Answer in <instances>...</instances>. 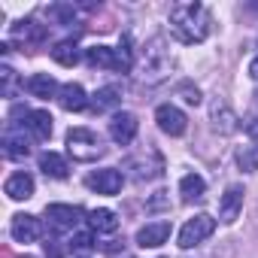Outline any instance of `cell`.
<instances>
[{
  "instance_id": "6",
  "label": "cell",
  "mask_w": 258,
  "mask_h": 258,
  "mask_svg": "<svg viewBox=\"0 0 258 258\" xmlns=\"http://www.w3.org/2000/svg\"><path fill=\"white\" fill-rule=\"evenodd\" d=\"M121 182H124V176L118 170H112V167H103V170H94V173L85 176V185L91 191H97V195H118Z\"/></svg>"
},
{
  "instance_id": "8",
  "label": "cell",
  "mask_w": 258,
  "mask_h": 258,
  "mask_svg": "<svg viewBox=\"0 0 258 258\" xmlns=\"http://www.w3.org/2000/svg\"><path fill=\"white\" fill-rule=\"evenodd\" d=\"M243 185H228L225 188V195H222V201H219V219L225 222V225H234L237 222V216H240V210H243Z\"/></svg>"
},
{
  "instance_id": "22",
  "label": "cell",
  "mask_w": 258,
  "mask_h": 258,
  "mask_svg": "<svg viewBox=\"0 0 258 258\" xmlns=\"http://www.w3.org/2000/svg\"><path fill=\"white\" fill-rule=\"evenodd\" d=\"M4 155L13 158V161H19V158H28V155H31V146H28L25 137H19V134H7V137H4Z\"/></svg>"
},
{
  "instance_id": "10",
  "label": "cell",
  "mask_w": 258,
  "mask_h": 258,
  "mask_svg": "<svg viewBox=\"0 0 258 258\" xmlns=\"http://www.w3.org/2000/svg\"><path fill=\"white\" fill-rule=\"evenodd\" d=\"M10 231H13V240H19V243H34V240L40 237V219H37V216H28V213H19V216H13Z\"/></svg>"
},
{
  "instance_id": "31",
  "label": "cell",
  "mask_w": 258,
  "mask_h": 258,
  "mask_svg": "<svg viewBox=\"0 0 258 258\" xmlns=\"http://www.w3.org/2000/svg\"><path fill=\"white\" fill-rule=\"evenodd\" d=\"M255 97H258V94H255Z\"/></svg>"
},
{
  "instance_id": "30",
  "label": "cell",
  "mask_w": 258,
  "mask_h": 258,
  "mask_svg": "<svg viewBox=\"0 0 258 258\" xmlns=\"http://www.w3.org/2000/svg\"><path fill=\"white\" fill-rule=\"evenodd\" d=\"M127 258H131V255H127Z\"/></svg>"
},
{
  "instance_id": "1",
  "label": "cell",
  "mask_w": 258,
  "mask_h": 258,
  "mask_svg": "<svg viewBox=\"0 0 258 258\" xmlns=\"http://www.w3.org/2000/svg\"><path fill=\"white\" fill-rule=\"evenodd\" d=\"M210 13L201 4H176L170 10V34L191 46V43H204L210 37Z\"/></svg>"
},
{
  "instance_id": "29",
  "label": "cell",
  "mask_w": 258,
  "mask_h": 258,
  "mask_svg": "<svg viewBox=\"0 0 258 258\" xmlns=\"http://www.w3.org/2000/svg\"><path fill=\"white\" fill-rule=\"evenodd\" d=\"M25 258H31V255H25Z\"/></svg>"
},
{
  "instance_id": "14",
  "label": "cell",
  "mask_w": 258,
  "mask_h": 258,
  "mask_svg": "<svg viewBox=\"0 0 258 258\" xmlns=\"http://www.w3.org/2000/svg\"><path fill=\"white\" fill-rule=\"evenodd\" d=\"M4 191H7L13 201H28V198L34 195V176L25 173V170H19V173H13V176L7 179Z\"/></svg>"
},
{
  "instance_id": "20",
  "label": "cell",
  "mask_w": 258,
  "mask_h": 258,
  "mask_svg": "<svg viewBox=\"0 0 258 258\" xmlns=\"http://www.w3.org/2000/svg\"><path fill=\"white\" fill-rule=\"evenodd\" d=\"M52 58L61 64V67H76L79 64V49L73 40H61L55 49H52Z\"/></svg>"
},
{
  "instance_id": "13",
  "label": "cell",
  "mask_w": 258,
  "mask_h": 258,
  "mask_svg": "<svg viewBox=\"0 0 258 258\" xmlns=\"http://www.w3.org/2000/svg\"><path fill=\"white\" fill-rule=\"evenodd\" d=\"M58 103H61L67 112H79V109H85V106H88L85 88H82L79 82H67V85H61V91H58Z\"/></svg>"
},
{
  "instance_id": "5",
  "label": "cell",
  "mask_w": 258,
  "mask_h": 258,
  "mask_svg": "<svg viewBox=\"0 0 258 258\" xmlns=\"http://www.w3.org/2000/svg\"><path fill=\"white\" fill-rule=\"evenodd\" d=\"M155 121H158L161 131L170 134V137H182V134H185V127H188L185 112H182L179 106H173V103H161V106L155 109Z\"/></svg>"
},
{
  "instance_id": "25",
  "label": "cell",
  "mask_w": 258,
  "mask_h": 258,
  "mask_svg": "<svg viewBox=\"0 0 258 258\" xmlns=\"http://www.w3.org/2000/svg\"><path fill=\"white\" fill-rule=\"evenodd\" d=\"M0 76H4V94L13 97V85H16V73H13V67H4V70H0Z\"/></svg>"
},
{
  "instance_id": "28",
  "label": "cell",
  "mask_w": 258,
  "mask_h": 258,
  "mask_svg": "<svg viewBox=\"0 0 258 258\" xmlns=\"http://www.w3.org/2000/svg\"><path fill=\"white\" fill-rule=\"evenodd\" d=\"M249 76H252V79H258V58H252V61H249Z\"/></svg>"
},
{
  "instance_id": "16",
  "label": "cell",
  "mask_w": 258,
  "mask_h": 258,
  "mask_svg": "<svg viewBox=\"0 0 258 258\" xmlns=\"http://www.w3.org/2000/svg\"><path fill=\"white\" fill-rule=\"evenodd\" d=\"M40 170H43L49 179H67V173H70L67 161H64L58 152H43V155H40Z\"/></svg>"
},
{
  "instance_id": "19",
  "label": "cell",
  "mask_w": 258,
  "mask_h": 258,
  "mask_svg": "<svg viewBox=\"0 0 258 258\" xmlns=\"http://www.w3.org/2000/svg\"><path fill=\"white\" fill-rule=\"evenodd\" d=\"M88 225H91V231H100V234H112L115 228H118V216L112 213V210H91L88 213Z\"/></svg>"
},
{
  "instance_id": "7",
  "label": "cell",
  "mask_w": 258,
  "mask_h": 258,
  "mask_svg": "<svg viewBox=\"0 0 258 258\" xmlns=\"http://www.w3.org/2000/svg\"><path fill=\"white\" fill-rule=\"evenodd\" d=\"M109 137L118 146L134 143V137H137V115L134 112H115L112 121H109Z\"/></svg>"
},
{
  "instance_id": "2",
  "label": "cell",
  "mask_w": 258,
  "mask_h": 258,
  "mask_svg": "<svg viewBox=\"0 0 258 258\" xmlns=\"http://www.w3.org/2000/svg\"><path fill=\"white\" fill-rule=\"evenodd\" d=\"M137 70H140V79H143V82H161V79L170 73V55H167L161 37L149 40V46H146V52H143V58H140V64H137Z\"/></svg>"
},
{
  "instance_id": "15",
  "label": "cell",
  "mask_w": 258,
  "mask_h": 258,
  "mask_svg": "<svg viewBox=\"0 0 258 258\" xmlns=\"http://www.w3.org/2000/svg\"><path fill=\"white\" fill-rule=\"evenodd\" d=\"M85 61H88L91 67H103V70H121V61H118L115 49H109V46H91V49L85 52Z\"/></svg>"
},
{
  "instance_id": "23",
  "label": "cell",
  "mask_w": 258,
  "mask_h": 258,
  "mask_svg": "<svg viewBox=\"0 0 258 258\" xmlns=\"http://www.w3.org/2000/svg\"><path fill=\"white\" fill-rule=\"evenodd\" d=\"M237 164H240V170H246V173L258 170V143L240 146V149H237Z\"/></svg>"
},
{
  "instance_id": "11",
  "label": "cell",
  "mask_w": 258,
  "mask_h": 258,
  "mask_svg": "<svg viewBox=\"0 0 258 258\" xmlns=\"http://www.w3.org/2000/svg\"><path fill=\"white\" fill-rule=\"evenodd\" d=\"M167 237H170V222H149L137 231V243L143 249H155V246L167 243Z\"/></svg>"
},
{
  "instance_id": "27",
  "label": "cell",
  "mask_w": 258,
  "mask_h": 258,
  "mask_svg": "<svg viewBox=\"0 0 258 258\" xmlns=\"http://www.w3.org/2000/svg\"><path fill=\"white\" fill-rule=\"evenodd\" d=\"M246 134L252 137V143H258V118H252V121L246 124Z\"/></svg>"
},
{
  "instance_id": "12",
  "label": "cell",
  "mask_w": 258,
  "mask_h": 258,
  "mask_svg": "<svg viewBox=\"0 0 258 258\" xmlns=\"http://www.w3.org/2000/svg\"><path fill=\"white\" fill-rule=\"evenodd\" d=\"M25 127L34 134V140L46 143L52 137V115L46 109H31V112H25Z\"/></svg>"
},
{
  "instance_id": "21",
  "label": "cell",
  "mask_w": 258,
  "mask_h": 258,
  "mask_svg": "<svg viewBox=\"0 0 258 258\" xmlns=\"http://www.w3.org/2000/svg\"><path fill=\"white\" fill-rule=\"evenodd\" d=\"M94 112H106V109H112V106H118L121 103V91L115 88V85H106V88H100L97 94H94Z\"/></svg>"
},
{
  "instance_id": "9",
  "label": "cell",
  "mask_w": 258,
  "mask_h": 258,
  "mask_svg": "<svg viewBox=\"0 0 258 258\" xmlns=\"http://www.w3.org/2000/svg\"><path fill=\"white\" fill-rule=\"evenodd\" d=\"M79 216H82V210H79V207H70V204H49V207H46V219H49V225L58 228V231L76 228Z\"/></svg>"
},
{
  "instance_id": "17",
  "label": "cell",
  "mask_w": 258,
  "mask_h": 258,
  "mask_svg": "<svg viewBox=\"0 0 258 258\" xmlns=\"http://www.w3.org/2000/svg\"><path fill=\"white\" fill-rule=\"evenodd\" d=\"M179 195H182L185 204L204 201V195H207V182H204V176H198V173L182 176V182H179Z\"/></svg>"
},
{
  "instance_id": "26",
  "label": "cell",
  "mask_w": 258,
  "mask_h": 258,
  "mask_svg": "<svg viewBox=\"0 0 258 258\" xmlns=\"http://www.w3.org/2000/svg\"><path fill=\"white\" fill-rule=\"evenodd\" d=\"M179 94H182L188 103H195V106L201 103V91H198V88H191V85H182V88H179Z\"/></svg>"
},
{
  "instance_id": "4",
  "label": "cell",
  "mask_w": 258,
  "mask_h": 258,
  "mask_svg": "<svg viewBox=\"0 0 258 258\" xmlns=\"http://www.w3.org/2000/svg\"><path fill=\"white\" fill-rule=\"evenodd\" d=\"M213 231H216V219H213V216L201 213V216L188 219V222L182 225V231H179V249H191V246H201L207 237H213Z\"/></svg>"
},
{
  "instance_id": "3",
  "label": "cell",
  "mask_w": 258,
  "mask_h": 258,
  "mask_svg": "<svg viewBox=\"0 0 258 258\" xmlns=\"http://www.w3.org/2000/svg\"><path fill=\"white\" fill-rule=\"evenodd\" d=\"M67 152L73 155V161H82V164H91L103 155V143L94 131L88 127H70L67 131Z\"/></svg>"
},
{
  "instance_id": "24",
  "label": "cell",
  "mask_w": 258,
  "mask_h": 258,
  "mask_svg": "<svg viewBox=\"0 0 258 258\" xmlns=\"http://www.w3.org/2000/svg\"><path fill=\"white\" fill-rule=\"evenodd\" d=\"M70 249H73V252H79V255H88V252L94 249V237H91L88 231H79V234H73Z\"/></svg>"
},
{
  "instance_id": "18",
  "label": "cell",
  "mask_w": 258,
  "mask_h": 258,
  "mask_svg": "<svg viewBox=\"0 0 258 258\" xmlns=\"http://www.w3.org/2000/svg\"><path fill=\"white\" fill-rule=\"evenodd\" d=\"M28 91H31L34 97H43V100H46V97H55L61 88H58V82H55L49 73H34V76L28 79Z\"/></svg>"
}]
</instances>
